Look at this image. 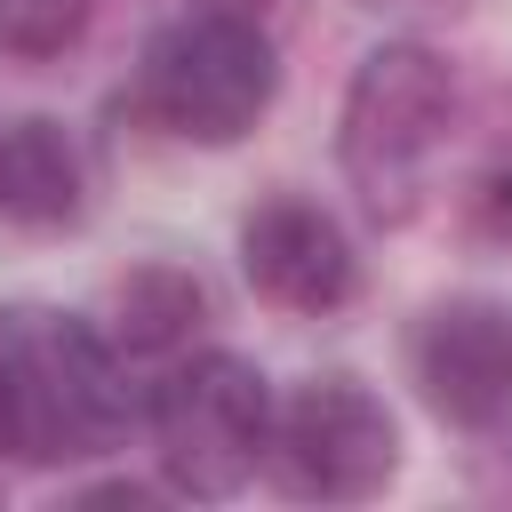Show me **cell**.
<instances>
[{
  "label": "cell",
  "mask_w": 512,
  "mask_h": 512,
  "mask_svg": "<svg viewBox=\"0 0 512 512\" xmlns=\"http://www.w3.org/2000/svg\"><path fill=\"white\" fill-rule=\"evenodd\" d=\"M128 432L120 352L72 312L0 320V448L24 464H80Z\"/></svg>",
  "instance_id": "6da1fadb"
},
{
  "label": "cell",
  "mask_w": 512,
  "mask_h": 512,
  "mask_svg": "<svg viewBox=\"0 0 512 512\" xmlns=\"http://www.w3.org/2000/svg\"><path fill=\"white\" fill-rule=\"evenodd\" d=\"M272 88H280V56H272L264 24L232 0H208V8H184L176 24H160L136 64L144 120H160L184 144H240L264 120Z\"/></svg>",
  "instance_id": "7a4b0ae2"
},
{
  "label": "cell",
  "mask_w": 512,
  "mask_h": 512,
  "mask_svg": "<svg viewBox=\"0 0 512 512\" xmlns=\"http://www.w3.org/2000/svg\"><path fill=\"white\" fill-rule=\"evenodd\" d=\"M448 120H456V80L432 48L384 40V48L360 56V72L344 88V136L336 144H344V176L360 184V200L376 216L408 208V192H416L424 160L440 152Z\"/></svg>",
  "instance_id": "3957f363"
},
{
  "label": "cell",
  "mask_w": 512,
  "mask_h": 512,
  "mask_svg": "<svg viewBox=\"0 0 512 512\" xmlns=\"http://www.w3.org/2000/svg\"><path fill=\"white\" fill-rule=\"evenodd\" d=\"M152 448L168 488L184 496H232L256 456L272 448V392L240 352H192L152 392Z\"/></svg>",
  "instance_id": "277c9868"
},
{
  "label": "cell",
  "mask_w": 512,
  "mask_h": 512,
  "mask_svg": "<svg viewBox=\"0 0 512 512\" xmlns=\"http://www.w3.org/2000/svg\"><path fill=\"white\" fill-rule=\"evenodd\" d=\"M272 472L288 496H320V504H360L392 480L400 464V432H392V408L352 384V376H320L304 384L280 416H272Z\"/></svg>",
  "instance_id": "5b68a950"
},
{
  "label": "cell",
  "mask_w": 512,
  "mask_h": 512,
  "mask_svg": "<svg viewBox=\"0 0 512 512\" xmlns=\"http://www.w3.org/2000/svg\"><path fill=\"white\" fill-rule=\"evenodd\" d=\"M416 384H424L432 416H448L464 432L512 424V312L488 296L432 304L416 328Z\"/></svg>",
  "instance_id": "8992f818"
},
{
  "label": "cell",
  "mask_w": 512,
  "mask_h": 512,
  "mask_svg": "<svg viewBox=\"0 0 512 512\" xmlns=\"http://www.w3.org/2000/svg\"><path fill=\"white\" fill-rule=\"evenodd\" d=\"M240 272H248V288H256L264 304H280V312H336V304L352 296V280H360L344 224H336L320 200H296V192L264 200V208L240 224Z\"/></svg>",
  "instance_id": "52a82bcc"
},
{
  "label": "cell",
  "mask_w": 512,
  "mask_h": 512,
  "mask_svg": "<svg viewBox=\"0 0 512 512\" xmlns=\"http://www.w3.org/2000/svg\"><path fill=\"white\" fill-rule=\"evenodd\" d=\"M80 192H88V176H80V152L56 120L0 128V224H24V232L72 224Z\"/></svg>",
  "instance_id": "ba28073f"
},
{
  "label": "cell",
  "mask_w": 512,
  "mask_h": 512,
  "mask_svg": "<svg viewBox=\"0 0 512 512\" xmlns=\"http://www.w3.org/2000/svg\"><path fill=\"white\" fill-rule=\"evenodd\" d=\"M200 312H208V296L176 264H136L120 280V344L128 352H176L200 328Z\"/></svg>",
  "instance_id": "9c48e42d"
},
{
  "label": "cell",
  "mask_w": 512,
  "mask_h": 512,
  "mask_svg": "<svg viewBox=\"0 0 512 512\" xmlns=\"http://www.w3.org/2000/svg\"><path fill=\"white\" fill-rule=\"evenodd\" d=\"M88 16H96V0H0V48L56 56L64 40H80Z\"/></svg>",
  "instance_id": "30bf717a"
}]
</instances>
